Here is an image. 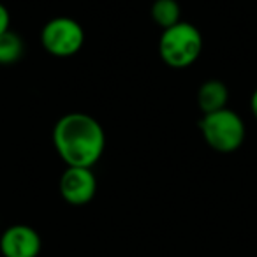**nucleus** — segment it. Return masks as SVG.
Here are the masks:
<instances>
[{
    "instance_id": "1",
    "label": "nucleus",
    "mask_w": 257,
    "mask_h": 257,
    "mask_svg": "<svg viewBox=\"0 0 257 257\" xmlns=\"http://www.w3.org/2000/svg\"><path fill=\"white\" fill-rule=\"evenodd\" d=\"M53 145L69 168H92L104 154L106 136L100 123L85 113H69L53 128Z\"/></svg>"
},
{
    "instance_id": "6",
    "label": "nucleus",
    "mask_w": 257,
    "mask_h": 257,
    "mask_svg": "<svg viewBox=\"0 0 257 257\" xmlns=\"http://www.w3.org/2000/svg\"><path fill=\"white\" fill-rule=\"evenodd\" d=\"M97 180L88 168H67L60 178V194L72 206H83L95 196Z\"/></svg>"
},
{
    "instance_id": "3",
    "label": "nucleus",
    "mask_w": 257,
    "mask_h": 257,
    "mask_svg": "<svg viewBox=\"0 0 257 257\" xmlns=\"http://www.w3.org/2000/svg\"><path fill=\"white\" fill-rule=\"evenodd\" d=\"M199 128L204 141L220 154H231L238 150L245 140V123L234 111L227 107L203 114Z\"/></svg>"
},
{
    "instance_id": "4",
    "label": "nucleus",
    "mask_w": 257,
    "mask_h": 257,
    "mask_svg": "<svg viewBox=\"0 0 257 257\" xmlns=\"http://www.w3.org/2000/svg\"><path fill=\"white\" fill-rule=\"evenodd\" d=\"M41 41L48 53L65 58L81 50L85 43V32L81 25L72 18H55L44 25Z\"/></svg>"
},
{
    "instance_id": "10",
    "label": "nucleus",
    "mask_w": 257,
    "mask_h": 257,
    "mask_svg": "<svg viewBox=\"0 0 257 257\" xmlns=\"http://www.w3.org/2000/svg\"><path fill=\"white\" fill-rule=\"evenodd\" d=\"M9 23H11V18H9V11L6 9V6L0 4V36L6 34L9 30Z\"/></svg>"
},
{
    "instance_id": "11",
    "label": "nucleus",
    "mask_w": 257,
    "mask_h": 257,
    "mask_svg": "<svg viewBox=\"0 0 257 257\" xmlns=\"http://www.w3.org/2000/svg\"><path fill=\"white\" fill-rule=\"evenodd\" d=\"M250 109H252L253 116H255V120H257V88H255V92L252 93V99H250Z\"/></svg>"
},
{
    "instance_id": "9",
    "label": "nucleus",
    "mask_w": 257,
    "mask_h": 257,
    "mask_svg": "<svg viewBox=\"0 0 257 257\" xmlns=\"http://www.w3.org/2000/svg\"><path fill=\"white\" fill-rule=\"evenodd\" d=\"M23 55V43L20 36L8 30L0 36V64H15Z\"/></svg>"
},
{
    "instance_id": "7",
    "label": "nucleus",
    "mask_w": 257,
    "mask_h": 257,
    "mask_svg": "<svg viewBox=\"0 0 257 257\" xmlns=\"http://www.w3.org/2000/svg\"><path fill=\"white\" fill-rule=\"evenodd\" d=\"M229 99V90L218 79H210L203 83L197 92V104H199L203 114H210L225 107Z\"/></svg>"
},
{
    "instance_id": "2",
    "label": "nucleus",
    "mask_w": 257,
    "mask_h": 257,
    "mask_svg": "<svg viewBox=\"0 0 257 257\" xmlns=\"http://www.w3.org/2000/svg\"><path fill=\"white\" fill-rule=\"evenodd\" d=\"M161 57L169 67L183 69L192 65L203 51V37L194 25L180 22L162 32L159 41Z\"/></svg>"
},
{
    "instance_id": "8",
    "label": "nucleus",
    "mask_w": 257,
    "mask_h": 257,
    "mask_svg": "<svg viewBox=\"0 0 257 257\" xmlns=\"http://www.w3.org/2000/svg\"><path fill=\"white\" fill-rule=\"evenodd\" d=\"M152 18L162 29L180 23V6L176 0H155L152 6Z\"/></svg>"
},
{
    "instance_id": "5",
    "label": "nucleus",
    "mask_w": 257,
    "mask_h": 257,
    "mask_svg": "<svg viewBox=\"0 0 257 257\" xmlns=\"http://www.w3.org/2000/svg\"><path fill=\"white\" fill-rule=\"evenodd\" d=\"M43 248L39 232L25 224L8 227L0 236V252L4 257H37Z\"/></svg>"
}]
</instances>
